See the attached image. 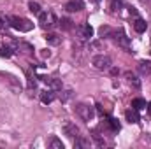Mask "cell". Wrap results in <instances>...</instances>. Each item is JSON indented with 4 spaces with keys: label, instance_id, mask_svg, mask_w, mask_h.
<instances>
[{
    "label": "cell",
    "instance_id": "cell-17",
    "mask_svg": "<svg viewBox=\"0 0 151 149\" xmlns=\"http://www.w3.org/2000/svg\"><path fill=\"white\" fill-rule=\"evenodd\" d=\"M44 39H46L47 42H51V44H55V46L62 42V39L58 37V35H55V34H46V35H44Z\"/></svg>",
    "mask_w": 151,
    "mask_h": 149
},
{
    "label": "cell",
    "instance_id": "cell-15",
    "mask_svg": "<svg viewBox=\"0 0 151 149\" xmlns=\"http://www.w3.org/2000/svg\"><path fill=\"white\" fill-rule=\"evenodd\" d=\"M47 144H49L51 149H63V142H62L60 139H56V137H51Z\"/></svg>",
    "mask_w": 151,
    "mask_h": 149
},
{
    "label": "cell",
    "instance_id": "cell-18",
    "mask_svg": "<svg viewBox=\"0 0 151 149\" xmlns=\"http://www.w3.org/2000/svg\"><path fill=\"white\" fill-rule=\"evenodd\" d=\"M11 54H12V49H11L9 46H4V44H2V46H0V56H5V58H9Z\"/></svg>",
    "mask_w": 151,
    "mask_h": 149
},
{
    "label": "cell",
    "instance_id": "cell-2",
    "mask_svg": "<svg viewBox=\"0 0 151 149\" xmlns=\"http://www.w3.org/2000/svg\"><path fill=\"white\" fill-rule=\"evenodd\" d=\"M76 112H77L84 121H91V119H93V116H95L93 109H91L90 105H86V104H79V105L76 107Z\"/></svg>",
    "mask_w": 151,
    "mask_h": 149
},
{
    "label": "cell",
    "instance_id": "cell-22",
    "mask_svg": "<svg viewBox=\"0 0 151 149\" xmlns=\"http://www.w3.org/2000/svg\"><path fill=\"white\" fill-rule=\"evenodd\" d=\"M111 34H113V30H111L109 27H102V28H100V35H102V37H107V35H111Z\"/></svg>",
    "mask_w": 151,
    "mask_h": 149
},
{
    "label": "cell",
    "instance_id": "cell-8",
    "mask_svg": "<svg viewBox=\"0 0 151 149\" xmlns=\"http://www.w3.org/2000/svg\"><path fill=\"white\" fill-rule=\"evenodd\" d=\"M146 28H148V23H146L142 18H135V19H134V30H135L137 34L146 32Z\"/></svg>",
    "mask_w": 151,
    "mask_h": 149
},
{
    "label": "cell",
    "instance_id": "cell-14",
    "mask_svg": "<svg viewBox=\"0 0 151 149\" xmlns=\"http://www.w3.org/2000/svg\"><path fill=\"white\" fill-rule=\"evenodd\" d=\"M139 72L142 75L151 74V62H141L139 63Z\"/></svg>",
    "mask_w": 151,
    "mask_h": 149
},
{
    "label": "cell",
    "instance_id": "cell-6",
    "mask_svg": "<svg viewBox=\"0 0 151 149\" xmlns=\"http://www.w3.org/2000/svg\"><path fill=\"white\" fill-rule=\"evenodd\" d=\"M81 9H84V2L83 0H70V2L65 4V11H69V12H77Z\"/></svg>",
    "mask_w": 151,
    "mask_h": 149
},
{
    "label": "cell",
    "instance_id": "cell-1",
    "mask_svg": "<svg viewBox=\"0 0 151 149\" xmlns=\"http://www.w3.org/2000/svg\"><path fill=\"white\" fill-rule=\"evenodd\" d=\"M9 27H12L14 30L19 32H30L34 28V23L27 18H18V16H11L9 18Z\"/></svg>",
    "mask_w": 151,
    "mask_h": 149
},
{
    "label": "cell",
    "instance_id": "cell-19",
    "mask_svg": "<svg viewBox=\"0 0 151 149\" xmlns=\"http://www.w3.org/2000/svg\"><path fill=\"white\" fill-rule=\"evenodd\" d=\"M111 9H113L114 12H119V11L123 9V0H113V4H111Z\"/></svg>",
    "mask_w": 151,
    "mask_h": 149
},
{
    "label": "cell",
    "instance_id": "cell-20",
    "mask_svg": "<svg viewBox=\"0 0 151 149\" xmlns=\"http://www.w3.org/2000/svg\"><path fill=\"white\" fill-rule=\"evenodd\" d=\"M28 9H30V12H34V14H40V5H39L37 2H30L28 4Z\"/></svg>",
    "mask_w": 151,
    "mask_h": 149
},
{
    "label": "cell",
    "instance_id": "cell-26",
    "mask_svg": "<svg viewBox=\"0 0 151 149\" xmlns=\"http://www.w3.org/2000/svg\"><path fill=\"white\" fill-rule=\"evenodd\" d=\"M91 2H95V4H99V2H100V0H91Z\"/></svg>",
    "mask_w": 151,
    "mask_h": 149
},
{
    "label": "cell",
    "instance_id": "cell-5",
    "mask_svg": "<svg viewBox=\"0 0 151 149\" xmlns=\"http://www.w3.org/2000/svg\"><path fill=\"white\" fill-rule=\"evenodd\" d=\"M113 34H114V39H116V42H118L121 47H125V49H130V42H128V37L125 35L123 28L116 30V32H113Z\"/></svg>",
    "mask_w": 151,
    "mask_h": 149
},
{
    "label": "cell",
    "instance_id": "cell-10",
    "mask_svg": "<svg viewBox=\"0 0 151 149\" xmlns=\"http://www.w3.org/2000/svg\"><path fill=\"white\" fill-rule=\"evenodd\" d=\"M125 117H127L128 123H139V121H141L139 111H135V109H128V111L125 112Z\"/></svg>",
    "mask_w": 151,
    "mask_h": 149
},
{
    "label": "cell",
    "instance_id": "cell-12",
    "mask_svg": "<svg viewBox=\"0 0 151 149\" xmlns=\"http://www.w3.org/2000/svg\"><path fill=\"white\" fill-rule=\"evenodd\" d=\"M42 81L47 84V86H51V90H60L62 88V82L58 81V79H51V77H42Z\"/></svg>",
    "mask_w": 151,
    "mask_h": 149
},
{
    "label": "cell",
    "instance_id": "cell-16",
    "mask_svg": "<svg viewBox=\"0 0 151 149\" xmlns=\"http://www.w3.org/2000/svg\"><path fill=\"white\" fill-rule=\"evenodd\" d=\"M58 23H60V28H62V30H72V27H74L69 18H62Z\"/></svg>",
    "mask_w": 151,
    "mask_h": 149
},
{
    "label": "cell",
    "instance_id": "cell-3",
    "mask_svg": "<svg viewBox=\"0 0 151 149\" xmlns=\"http://www.w3.org/2000/svg\"><path fill=\"white\" fill-rule=\"evenodd\" d=\"M39 23H40L42 28H49L56 23V18H55L53 12H40L39 14Z\"/></svg>",
    "mask_w": 151,
    "mask_h": 149
},
{
    "label": "cell",
    "instance_id": "cell-11",
    "mask_svg": "<svg viewBox=\"0 0 151 149\" xmlns=\"http://www.w3.org/2000/svg\"><path fill=\"white\" fill-rule=\"evenodd\" d=\"M63 130H65V135H67V137H70V139L77 137V133H79V128H77L76 125H72V123H65Z\"/></svg>",
    "mask_w": 151,
    "mask_h": 149
},
{
    "label": "cell",
    "instance_id": "cell-24",
    "mask_svg": "<svg viewBox=\"0 0 151 149\" xmlns=\"http://www.w3.org/2000/svg\"><path fill=\"white\" fill-rule=\"evenodd\" d=\"M7 19H9V18H5V16H4V12H0V28L5 25V21H7Z\"/></svg>",
    "mask_w": 151,
    "mask_h": 149
},
{
    "label": "cell",
    "instance_id": "cell-4",
    "mask_svg": "<svg viewBox=\"0 0 151 149\" xmlns=\"http://www.w3.org/2000/svg\"><path fill=\"white\" fill-rule=\"evenodd\" d=\"M93 65L99 70H107V69H111V58L106 56V54H99V56L93 58Z\"/></svg>",
    "mask_w": 151,
    "mask_h": 149
},
{
    "label": "cell",
    "instance_id": "cell-7",
    "mask_svg": "<svg viewBox=\"0 0 151 149\" xmlns=\"http://www.w3.org/2000/svg\"><path fill=\"white\" fill-rule=\"evenodd\" d=\"M77 32H79V37H83V39L93 37V28L90 25H79L77 27Z\"/></svg>",
    "mask_w": 151,
    "mask_h": 149
},
{
    "label": "cell",
    "instance_id": "cell-25",
    "mask_svg": "<svg viewBox=\"0 0 151 149\" xmlns=\"http://www.w3.org/2000/svg\"><path fill=\"white\" fill-rule=\"evenodd\" d=\"M148 111L151 112V102H150V104H148Z\"/></svg>",
    "mask_w": 151,
    "mask_h": 149
},
{
    "label": "cell",
    "instance_id": "cell-9",
    "mask_svg": "<svg viewBox=\"0 0 151 149\" xmlns=\"http://www.w3.org/2000/svg\"><path fill=\"white\" fill-rule=\"evenodd\" d=\"M55 90H46V91H42L40 93V102L42 104H51L53 100H55Z\"/></svg>",
    "mask_w": 151,
    "mask_h": 149
},
{
    "label": "cell",
    "instance_id": "cell-23",
    "mask_svg": "<svg viewBox=\"0 0 151 149\" xmlns=\"http://www.w3.org/2000/svg\"><path fill=\"white\" fill-rule=\"evenodd\" d=\"M127 77H128V81H130V82H134L135 86H139V81L135 79V75H132V74H127Z\"/></svg>",
    "mask_w": 151,
    "mask_h": 149
},
{
    "label": "cell",
    "instance_id": "cell-21",
    "mask_svg": "<svg viewBox=\"0 0 151 149\" xmlns=\"http://www.w3.org/2000/svg\"><path fill=\"white\" fill-rule=\"evenodd\" d=\"M107 123H109V126H111V130H113V132H118V130H119V123H118V119L109 117V119H107Z\"/></svg>",
    "mask_w": 151,
    "mask_h": 149
},
{
    "label": "cell",
    "instance_id": "cell-13",
    "mask_svg": "<svg viewBox=\"0 0 151 149\" xmlns=\"http://www.w3.org/2000/svg\"><path fill=\"white\" fill-rule=\"evenodd\" d=\"M148 105H146V100H142V98H134L132 100V109H135V111H142V109H146Z\"/></svg>",
    "mask_w": 151,
    "mask_h": 149
}]
</instances>
